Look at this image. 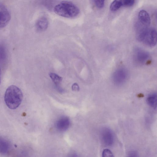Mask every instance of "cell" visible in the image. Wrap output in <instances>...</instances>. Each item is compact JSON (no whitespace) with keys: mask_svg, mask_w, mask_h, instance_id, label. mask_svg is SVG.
Masks as SVG:
<instances>
[{"mask_svg":"<svg viewBox=\"0 0 157 157\" xmlns=\"http://www.w3.org/2000/svg\"><path fill=\"white\" fill-rule=\"evenodd\" d=\"M49 75L53 82L56 85H58L63 79L62 77L55 73H50Z\"/></svg>","mask_w":157,"mask_h":157,"instance_id":"15","label":"cell"},{"mask_svg":"<svg viewBox=\"0 0 157 157\" xmlns=\"http://www.w3.org/2000/svg\"><path fill=\"white\" fill-rule=\"evenodd\" d=\"M127 157H139L138 152L136 150H131L128 153Z\"/></svg>","mask_w":157,"mask_h":157,"instance_id":"19","label":"cell"},{"mask_svg":"<svg viewBox=\"0 0 157 157\" xmlns=\"http://www.w3.org/2000/svg\"><path fill=\"white\" fill-rule=\"evenodd\" d=\"M48 24V22L47 18L44 17H42L37 21L36 28L38 31H44L47 28Z\"/></svg>","mask_w":157,"mask_h":157,"instance_id":"10","label":"cell"},{"mask_svg":"<svg viewBox=\"0 0 157 157\" xmlns=\"http://www.w3.org/2000/svg\"><path fill=\"white\" fill-rule=\"evenodd\" d=\"M72 89L74 91H78L79 90V87L78 84L76 83H74L72 86Z\"/></svg>","mask_w":157,"mask_h":157,"instance_id":"20","label":"cell"},{"mask_svg":"<svg viewBox=\"0 0 157 157\" xmlns=\"http://www.w3.org/2000/svg\"><path fill=\"white\" fill-rule=\"evenodd\" d=\"M102 157H114V156L111 150L106 148L103 150L102 153Z\"/></svg>","mask_w":157,"mask_h":157,"instance_id":"16","label":"cell"},{"mask_svg":"<svg viewBox=\"0 0 157 157\" xmlns=\"http://www.w3.org/2000/svg\"><path fill=\"white\" fill-rule=\"evenodd\" d=\"M54 11L57 14L65 17L73 18L79 13V10L75 4L70 2L63 1L56 5Z\"/></svg>","mask_w":157,"mask_h":157,"instance_id":"2","label":"cell"},{"mask_svg":"<svg viewBox=\"0 0 157 157\" xmlns=\"http://www.w3.org/2000/svg\"><path fill=\"white\" fill-rule=\"evenodd\" d=\"M94 3L96 6L98 8H102L104 5V0H94Z\"/></svg>","mask_w":157,"mask_h":157,"instance_id":"18","label":"cell"},{"mask_svg":"<svg viewBox=\"0 0 157 157\" xmlns=\"http://www.w3.org/2000/svg\"><path fill=\"white\" fill-rule=\"evenodd\" d=\"M134 58L135 61L139 63H142L149 58L147 52L139 48H136L134 52Z\"/></svg>","mask_w":157,"mask_h":157,"instance_id":"7","label":"cell"},{"mask_svg":"<svg viewBox=\"0 0 157 157\" xmlns=\"http://www.w3.org/2000/svg\"><path fill=\"white\" fill-rule=\"evenodd\" d=\"M68 157H78L77 155L75 154H71Z\"/></svg>","mask_w":157,"mask_h":157,"instance_id":"21","label":"cell"},{"mask_svg":"<svg viewBox=\"0 0 157 157\" xmlns=\"http://www.w3.org/2000/svg\"><path fill=\"white\" fill-rule=\"evenodd\" d=\"M1 69L0 66V84L1 82Z\"/></svg>","mask_w":157,"mask_h":157,"instance_id":"22","label":"cell"},{"mask_svg":"<svg viewBox=\"0 0 157 157\" xmlns=\"http://www.w3.org/2000/svg\"><path fill=\"white\" fill-rule=\"evenodd\" d=\"M123 6L122 1L115 0L112 2L110 6V10L115 11L120 9Z\"/></svg>","mask_w":157,"mask_h":157,"instance_id":"12","label":"cell"},{"mask_svg":"<svg viewBox=\"0 0 157 157\" xmlns=\"http://www.w3.org/2000/svg\"><path fill=\"white\" fill-rule=\"evenodd\" d=\"M70 125V119L66 116L60 117L57 121L55 124L56 128L60 132H63L67 130L69 127Z\"/></svg>","mask_w":157,"mask_h":157,"instance_id":"8","label":"cell"},{"mask_svg":"<svg viewBox=\"0 0 157 157\" xmlns=\"http://www.w3.org/2000/svg\"><path fill=\"white\" fill-rule=\"evenodd\" d=\"M157 94L155 93L150 94L147 99V104L154 109H156L157 106Z\"/></svg>","mask_w":157,"mask_h":157,"instance_id":"11","label":"cell"},{"mask_svg":"<svg viewBox=\"0 0 157 157\" xmlns=\"http://www.w3.org/2000/svg\"><path fill=\"white\" fill-rule=\"evenodd\" d=\"M100 137L103 144L107 146H111L115 142V136L112 130L107 127L103 128L101 130Z\"/></svg>","mask_w":157,"mask_h":157,"instance_id":"3","label":"cell"},{"mask_svg":"<svg viewBox=\"0 0 157 157\" xmlns=\"http://www.w3.org/2000/svg\"><path fill=\"white\" fill-rule=\"evenodd\" d=\"M10 18V14L8 9L3 3L0 2V28L6 26Z\"/></svg>","mask_w":157,"mask_h":157,"instance_id":"6","label":"cell"},{"mask_svg":"<svg viewBox=\"0 0 157 157\" xmlns=\"http://www.w3.org/2000/svg\"><path fill=\"white\" fill-rule=\"evenodd\" d=\"M8 147L7 142L4 139L0 137V153L6 152L8 149Z\"/></svg>","mask_w":157,"mask_h":157,"instance_id":"14","label":"cell"},{"mask_svg":"<svg viewBox=\"0 0 157 157\" xmlns=\"http://www.w3.org/2000/svg\"><path fill=\"white\" fill-rule=\"evenodd\" d=\"M138 21L148 27L151 23V19L148 13L144 10H140L138 13Z\"/></svg>","mask_w":157,"mask_h":157,"instance_id":"9","label":"cell"},{"mask_svg":"<svg viewBox=\"0 0 157 157\" xmlns=\"http://www.w3.org/2000/svg\"><path fill=\"white\" fill-rule=\"evenodd\" d=\"M128 77L127 70L124 68L118 69L113 73L112 79L115 84L121 85L124 83Z\"/></svg>","mask_w":157,"mask_h":157,"instance_id":"5","label":"cell"},{"mask_svg":"<svg viewBox=\"0 0 157 157\" xmlns=\"http://www.w3.org/2000/svg\"><path fill=\"white\" fill-rule=\"evenodd\" d=\"M7 57L6 52L4 46L0 44V63L5 62Z\"/></svg>","mask_w":157,"mask_h":157,"instance_id":"13","label":"cell"},{"mask_svg":"<svg viewBox=\"0 0 157 157\" xmlns=\"http://www.w3.org/2000/svg\"><path fill=\"white\" fill-rule=\"evenodd\" d=\"M4 98L7 106L10 109H14L21 105L23 95L19 88L14 85H11L6 90Z\"/></svg>","mask_w":157,"mask_h":157,"instance_id":"1","label":"cell"},{"mask_svg":"<svg viewBox=\"0 0 157 157\" xmlns=\"http://www.w3.org/2000/svg\"><path fill=\"white\" fill-rule=\"evenodd\" d=\"M149 47L155 46L157 43V33L154 28H148L142 41Z\"/></svg>","mask_w":157,"mask_h":157,"instance_id":"4","label":"cell"},{"mask_svg":"<svg viewBox=\"0 0 157 157\" xmlns=\"http://www.w3.org/2000/svg\"><path fill=\"white\" fill-rule=\"evenodd\" d=\"M123 6H131L134 3V1L133 0H126L122 1Z\"/></svg>","mask_w":157,"mask_h":157,"instance_id":"17","label":"cell"}]
</instances>
